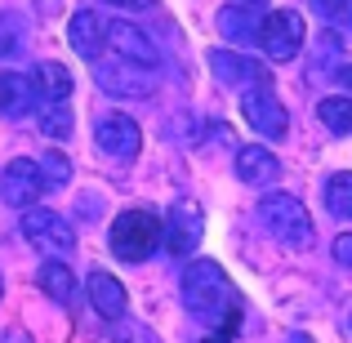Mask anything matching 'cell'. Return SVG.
I'll use <instances>...</instances> for the list:
<instances>
[{"instance_id":"cell-24","label":"cell","mask_w":352,"mask_h":343,"mask_svg":"<svg viewBox=\"0 0 352 343\" xmlns=\"http://www.w3.org/2000/svg\"><path fill=\"white\" fill-rule=\"evenodd\" d=\"M18 27H23L18 14H0V54H5V58L18 54V45H23V41H18Z\"/></svg>"},{"instance_id":"cell-12","label":"cell","mask_w":352,"mask_h":343,"mask_svg":"<svg viewBox=\"0 0 352 343\" xmlns=\"http://www.w3.org/2000/svg\"><path fill=\"white\" fill-rule=\"evenodd\" d=\"M107 45H112L125 63H138V67H156V63H161V49L147 41V32L134 27V23H125V18H120V23H107Z\"/></svg>"},{"instance_id":"cell-11","label":"cell","mask_w":352,"mask_h":343,"mask_svg":"<svg viewBox=\"0 0 352 343\" xmlns=\"http://www.w3.org/2000/svg\"><path fill=\"white\" fill-rule=\"evenodd\" d=\"M210 67H214V76L223 80V85H232V89L272 85V71H267L263 63L245 58V54H232V49H214V54H210Z\"/></svg>"},{"instance_id":"cell-1","label":"cell","mask_w":352,"mask_h":343,"mask_svg":"<svg viewBox=\"0 0 352 343\" xmlns=\"http://www.w3.org/2000/svg\"><path fill=\"white\" fill-rule=\"evenodd\" d=\"M107 245H112V254L120 263H143V258H152V250H161V219L143 206L120 210Z\"/></svg>"},{"instance_id":"cell-10","label":"cell","mask_w":352,"mask_h":343,"mask_svg":"<svg viewBox=\"0 0 352 343\" xmlns=\"http://www.w3.org/2000/svg\"><path fill=\"white\" fill-rule=\"evenodd\" d=\"M94 143H98V152L112 156V161H134L138 147H143V129H138L129 116L112 112V116L94 120Z\"/></svg>"},{"instance_id":"cell-18","label":"cell","mask_w":352,"mask_h":343,"mask_svg":"<svg viewBox=\"0 0 352 343\" xmlns=\"http://www.w3.org/2000/svg\"><path fill=\"white\" fill-rule=\"evenodd\" d=\"M32 85H36V94H41V103H63V98L72 94V85H76V76H72V67H63V63H41V67L32 71Z\"/></svg>"},{"instance_id":"cell-15","label":"cell","mask_w":352,"mask_h":343,"mask_svg":"<svg viewBox=\"0 0 352 343\" xmlns=\"http://www.w3.org/2000/svg\"><path fill=\"white\" fill-rule=\"evenodd\" d=\"M85 285H89V303H94V312H98L103 321H120V317H125V308H129V294H125V285H120L112 272L94 267Z\"/></svg>"},{"instance_id":"cell-19","label":"cell","mask_w":352,"mask_h":343,"mask_svg":"<svg viewBox=\"0 0 352 343\" xmlns=\"http://www.w3.org/2000/svg\"><path fill=\"white\" fill-rule=\"evenodd\" d=\"M36 281H41V290L50 294L54 303H63V308H72V303H76V276H72V267L63 263V258H50V263L41 267V276H36Z\"/></svg>"},{"instance_id":"cell-27","label":"cell","mask_w":352,"mask_h":343,"mask_svg":"<svg viewBox=\"0 0 352 343\" xmlns=\"http://www.w3.org/2000/svg\"><path fill=\"white\" fill-rule=\"evenodd\" d=\"M335 258H339L344 267H352V236H339V241H335Z\"/></svg>"},{"instance_id":"cell-22","label":"cell","mask_w":352,"mask_h":343,"mask_svg":"<svg viewBox=\"0 0 352 343\" xmlns=\"http://www.w3.org/2000/svg\"><path fill=\"white\" fill-rule=\"evenodd\" d=\"M326 210L330 214H352V170H344V174H330L326 179Z\"/></svg>"},{"instance_id":"cell-30","label":"cell","mask_w":352,"mask_h":343,"mask_svg":"<svg viewBox=\"0 0 352 343\" xmlns=\"http://www.w3.org/2000/svg\"><path fill=\"white\" fill-rule=\"evenodd\" d=\"M0 294H5V285H0Z\"/></svg>"},{"instance_id":"cell-20","label":"cell","mask_w":352,"mask_h":343,"mask_svg":"<svg viewBox=\"0 0 352 343\" xmlns=\"http://www.w3.org/2000/svg\"><path fill=\"white\" fill-rule=\"evenodd\" d=\"M317 116L330 134H352V98L348 94H335V98H321L317 103Z\"/></svg>"},{"instance_id":"cell-9","label":"cell","mask_w":352,"mask_h":343,"mask_svg":"<svg viewBox=\"0 0 352 343\" xmlns=\"http://www.w3.org/2000/svg\"><path fill=\"white\" fill-rule=\"evenodd\" d=\"M94 80L112 98H152L156 94L152 67H138V63H98Z\"/></svg>"},{"instance_id":"cell-26","label":"cell","mask_w":352,"mask_h":343,"mask_svg":"<svg viewBox=\"0 0 352 343\" xmlns=\"http://www.w3.org/2000/svg\"><path fill=\"white\" fill-rule=\"evenodd\" d=\"M312 9H317L321 18H348L352 14V0H312Z\"/></svg>"},{"instance_id":"cell-7","label":"cell","mask_w":352,"mask_h":343,"mask_svg":"<svg viewBox=\"0 0 352 343\" xmlns=\"http://www.w3.org/2000/svg\"><path fill=\"white\" fill-rule=\"evenodd\" d=\"M45 188H50V183H45L41 161H27V156H18V161H9L5 170H0V201H5V206H14V210L36 206Z\"/></svg>"},{"instance_id":"cell-6","label":"cell","mask_w":352,"mask_h":343,"mask_svg":"<svg viewBox=\"0 0 352 343\" xmlns=\"http://www.w3.org/2000/svg\"><path fill=\"white\" fill-rule=\"evenodd\" d=\"M303 18L294 9H276V14H263V32H258V45L272 63H290L294 54L303 49Z\"/></svg>"},{"instance_id":"cell-8","label":"cell","mask_w":352,"mask_h":343,"mask_svg":"<svg viewBox=\"0 0 352 343\" xmlns=\"http://www.w3.org/2000/svg\"><path fill=\"white\" fill-rule=\"evenodd\" d=\"M241 116H245L263 138H285V129H290V116H285L281 98L272 94V85L241 89Z\"/></svg>"},{"instance_id":"cell-17","label":"cell","mask_w":352,"mask_h":343,"mask_svg":"<svg viewBox=\"0 0 352 343\" xmlns=\"http://www.w3.org/2000/svg\"><path fill=\"white\" fill-rule=\"evenodd\" d=\"M36 103H41V94H36V85L23 76V71H0V112L5 116H27Z\"/></svg>"},{"instance_id":"cell-4","label":"cell","mask_w":352,"mask_h":343,"mask_svg":"<svg viewBox=\"0 0 352 343\" xmlns=\"http://www.w3.org/2000/svg\"><path fill=\"white\" fill-rule=\"evenodd\" d=\"M23 236L32 241L36 250L54 254V258H67L72 250H76V232H72V223L58 214V210H36V206H27L23 210Z\"/></svg>"},{"instance_id":"cell-25","label":"cell","mask_w":352,"mask_h":343,"mask_svg":"<svg viewBox=\"0 0 352 343\" xmlns=\"http://www.w3.org/2000/svg\"><path fill=\"white\" fill-rule=\"evenodd\" d=\"M41 170H45V183H50V188H54V183H67V179H72V165H67V156H63V152H50V156L41 161Z\"/></svg>"},{"instance_id":"cell-13","label":"cell","mask_w":352,"mask_h":343,"mask_svg":"<svg viewBox=\"0 0 352 343\" xmlns=\"http://www.w3.org/2000/svg\"><path fill=\"white\" fill-rule=\"evenodd\" d=\"M258 32H263V14H258V5L236 0V5H223V9H219V36H223V41L254 45Z\"/></svg>"},{"instance_id":"cell-16","label":"cell","mask_w":352,"mask_h":343,"mask_svg":"<svg viewBox=\"0 0 352 343\" xmlns=\"http://www.w3.org/2000/svg\"><path fill=\"white\" fill-rule=\"evenodd\" d=\"M236 179L250 183V188H267V183L281 179V161H276L263 143H245L236 152Z\"/></svg>"},{"instance_id":"cell-23","label":"cell","mask_w":352,"mask_h":343,"mask_svg":"<svg viewBox=\"0 0 352 343\" xmlns=\"http://www.w3.org/2000/svg\"><path fill=\"white\" fill-rule=\"evenodd\" d=\"M236 330H241V303L228 299L223 303V317H219V330H214V335H206V343H232Z\"/></svg>"},{"instance_id":"cell-28","label":"cell","mask_w":352,"mask_h":343,"mask_svg":"<svg viewBox=\"0 0 352 343\" xmlns=\"http://www.w3.org/2000/svg\"><path fill=\"white\" fill-rule=\"evenodd\" d=\"M112 5H120V9H152L156 0H112Z\"/></svg>"},{"instance_id":"cell-29","label":"cell","mask_w":352,"mask_h":343,"mask_svg":"<svg viewBox=\"0 0 352 343\" xmlns=\"http://www.w3.org/2000/svg\"><path fill=\"white\" fill-rule=\"evenodd\" d=\"M335 76H339V80H344V89H352V63H344V67H339V71H335Z\"/></svg>"},{"instance_id":"cell-3","label":"cell","mask_w":352,"mask_h":343,"mask_svg":"<svg viewBox=\"0 0 352 343\" xmlns=\"http://www.w3.org/2000/svg\"><path fill=\"white\" fill-rule=\"evenodd\" d=\"M258 219H263V228L290 250H303L312 241V214L290 192H267V197L258 201Z\"/></svg>"},{"instance_id":"cell-2","label":"cell","mask_w":352,"mask_h":343,"mask_svg":"<svg viewBox=\"0 0 352 343\" xmlns=\"http://www.w3.org/2000/svg\"><path fill=\"white\" fill-rule=\"evenodd\" d=\"M179 294H183V308H188V312H197V317H214V312L232 299V285H228V272L214 263V258H197V263L183 267Z\"/></svg>"},{"instance_id":"cell-21","label":"cell","mask_w":352,"mask_h":343,"mask_svg":"<svg viewBox=\"0 0 352 343\" xmlns=\"http://www.w3.org/2000/svg\"><path fill=\"white\" fill-rule=\"evenodd\" d=\"M72 125H76V116H72L67 98H63V103H41V129H45V138H67Z\"/></svg>"},{"instance_id":"cell-5","label":"cell","mask_w":352,"mask_h":343,"mask_svg":"<svg viewBox=\"0 0 352 343\" xmlns=\"http://www.w3.org/2000/svg\"><path fill=\"white\" fill-rule=\"evenodd\" d=\"M201 236H206V214H201L197 201H179V206H170V214H165V223H161L165 254H174V258L192 254V250L201 245Z\"/></svg>"},{"instance_id":"cell-14","label":"cell","mask_w":352,"mask_h":343,"mask_svg":"<svg viewBox=\"0 0 352 343\" xmlns=\"http://www.w3.org/2000/svg\"><path fill=\"white\" fill-rule=\"evenodd\" d=\"M67 41H72V49H76L80 58L98 63V54L107 49V23L94 14V9H76L72 23H67Z\"/></svg>"}]
</instances>
